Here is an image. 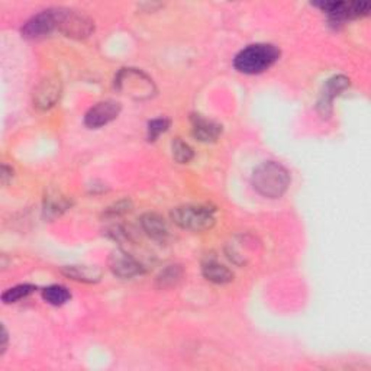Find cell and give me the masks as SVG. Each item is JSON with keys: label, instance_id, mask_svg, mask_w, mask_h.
<instances>
[{"label": "cell", "instance_id": "cell-18", "mask_svg": "<svg viewBox=\"0 0 371 371\" xmlns=\"http://www.w3.org/2000/svg\"><path fill=\"white\" fill-rule=\"evenodd\" d=\"M35 290H36V287L32 284H19L16 287L6 290L2 294V301H4V303H15L23 298H28V296L32 294Z\"/></svg>", "mask_w": 371, "mask_h": 371}, {"label": "cell", "instance_id": "cell-15", "mask_svg": "<svg viewBox=\"0 0 371 371\" xmlns=\"http://www.w3.org/2000/svg\"><path fill=\"white\" fill-rule=\"evenodd\" d=\"M63 273L77 281H85V283H96L100 280L102 273L96 267H87V266H71V267H64Z\"/></svg>", "mask_w": 371, "mask_h": 371}, {"label": "cell", "instance_id": "cell-12", "mask_svg": "<svg viewBox=\"0 0 371 371\" xmlns=\"http://www.w3.org/2000/svg\"><path fill=\"white\" fill-rule=\"evenodd\" d=\"M141 227L148 237L157 242H166L170 235L164 219L157 213H145L141 217Z\"/></svg>", "mask_w": 371, "mask_h": 371}, {"label": "cell", "instance_id": "cell-16", "mask_svg": "<svg viewBox=\"0 0 371 371\" xmlns=\"http://www.w3.org/2000/svg\"><path fill=\"white\" fill-rule=\"evenodd\" d=\"M43 298H44L45 302H48L53 306H61V305H64V303H67L70 301L71 294L67 290V287L54 284V286L45 287L43 290Z\"/></svg>", "mask_w": 371, "mask_h": 371}, {"label": "cell", "instance_id": "cell-13", "mask_svg": "<svg viewBox=\"0 0 371 371\" xmlns=\"http://www.w3.org/2000/svg\"><path fill=\"white\" fill-rule=\"evenodd\" d=\"M192 132L200 142H213L222 134V127L200 115H192Z\"/></svg>", "mask_w": 371, "mask_h": 371}, {"label": "cell", "instance_id": "cell-11", "mask_svg": "<svg viewBox=\"0 0 371 371\" xmlns=\"http://www.w3.org/2000/svg\"><path fill=\"white\" fill-rule=\"evenodd\" d=\"M61 95V83L57 77H48L35 89L33 103L40 109L53 107Z\"/></svg>", "mask_w": 371, "mask_h": 371}, {"label": "cell", "instance_id": "cell-21", "mask_svg": "<svg viewBox=\"0 0 371 371\" xmlns=\"http://www.w3.org/2000/svg\"><path fill=\"white\" fill-rule=\"evenodd\" d=\"M68 206V203L63 199V198H47L45 200V213L50 215L53 213V216L60 215L63 210H65V208Z\"/></svg>", "mask_w": 371, "mask_h": 371}, {"label": "cell", "instance_id": "cell-17", "mask_svg": "<svg viewBox=\"0 0 371 371\" xmlns=\"http://www.w3.org/2000/svg\"><path fill=\"white\" fill-rule=\"evenodd\" d=\"M171 150H173V158L180 164H188L195 156L193 148L188 142H184L180 138H176L173 141Z\"/></svg>", "mask_w": 371, "mask_h": 371}, {"label": "cell", "instance_id": "cell-4", "mask_svg": "<svg viewBox=\"0 0 371 371\" xmlns=\"http://www.w3.org/2000/svg\"><path fill=\"white\" fill-rule=\"evenodd\" d=\"M115 87L134 100L150 99L156 93L153 80L136 68H122L115 79Z\"/></svg>", "mask_w": 371, "mask_h": 371}, {"label": "cell", "instance_id": "cell-2", "mask_svg": "<svg viewBox=\"0 0 371 371\" xmlns=\"http://www.w3.org/2000/svg\"><path fill=\"white\" fill-rule=\"evenodd\" d=\"M280 57V50L271 44H255L244 48L234 60V65L244 74H259L269 70Z\"/></svg>", "mask_w": 371, "mask_h": 371}, {"label": "cell", "instance_id": "cell-6", "mask_svg": "<svg viewBox=\"0 0 371 371\" xmlns=\"http://www.w3.org/2000/svg\"><path fill=\"white\" fill-rule=\"evenodd\" d=\"M315 6L321 8L329 15L330 22L341 23L348 19H357L368 15L370 6L367 4H358V2H323V4H315Z\"/></svg>", "mask_w": 371, "mask_h": 371}, {"label": "cell", "instance_id": "cell-10", "mask_svg": "<svg viewBox=\"0 0 371 371\" xmlns=\"http://www.w3.org/2000/svg\"><path fill=\"white\" fill-rule=\"evenodd\" d=\"M109 269L121 279H131L144 273L142 266L125 251H115L109 257Z\"/></svg>", "mask_w": 371, "mask_h": 371}, {"label": "cell", "instance_id": "cell-7", "mask_svg": "<svg viewBox=\"0 0 371 371\" xmlns=\"http://www.w3.org/2000/svg\"><path fill=\"white\" fill-rule=\"evenodd\" d=\"M54 29H57L55 9H48L31 18L22 28V35L25 38L33 40L51 33Z\"/></svg>", "mask_w": 371, "mask_h": 371}, {"label": "cell", "instance_id": "cell-14", "mask_svg": "<svg viewBox=\"0 0 371 371\" xmlns=\"http://www.w3.org/2000/svg\"><path fill=\"white\" fill-rule=\"evenodd\" d=\"M202 270H203V276L209 281L216 284H227L234 280V273L228 267L215 262V259H209V262H206Z\"/></svg>", "mask_w": 371, "mask_h": 371}, {"label": "cell", "instance_id": "cell-9", "mask_svg": "<svg viewBox=\"0 0 371 371\" xmlns=\"http://www.w3.org/2000/svg\"><path fill=\"white\" fill-rule=\"evenodd\" d=\"M119 114H121V104L118 102L114 100L100 102L86 114L85 124L89 128H100L117 119Z\"/></svg>", "mask_w": 371, "mask_h": 371}, {"label": "cell", "instance_id": "cell-23", "mask_svg": "<svg viewBox=\"0 0 371 371\" xmlns=\"http://www.w3.org/2000/svg\"><path fill=\"white\" fill-rule=\"evenodd\" d=\"M12 176H14V170L9 168L6 164H4L2 166V184L6 186L9 183V180L12 178Z\"/></svg>", "mask_w": 371, "mask_h": 371}, {"label": "cell", "instance_id": "cell-20", "mask_svg": "<svg viewBox=\"0 0 371 371\" xmlns=\"http://www.w3.org/2000/svg\"><path fill=\"white\" fill-rule=\"evenodd\" d=\"M170 127V121L166 118H158L148 124V141H156L161 134H164Z\"/></svg>", "mask_w": 371, "mask_h": 371}, {"label": "cell", "instance_id": "cell-8", "mask_svg": "<svg viewBox=\"0 0 371 371\" xmlns=\"http://www.w3.org/2000/svg\"><path fill=\"white\" fill-rule=\"evenodd\" d=\"M348 87H350V79H347L345 76H335L325 83L319 102H318V110L323 118L330 117L333 99L340 96Z\"/></svg>", "mask_w": 371, "mask_h": 371}, {"label": "cell", "instance_id": "cell-1", "mask_svg": "<svg viewBox=\"0 0 371 371\" xmlns=\"http://www.w3.org/2000/svg\"><path fill=\"white\" fill-rule=\"evenodd\" d=\"M252 186L264 198L279 199L289 189L290 174L281 164L276 161H267L254 170Z\"/></svg>", "mask_w": 371, "mask_h": 371}, {"label": "cell", "instance_id": "cell-5", "mask_svg": "<svg viewBox=\"0 0 371 371\" xmlns=\"http://www.w3.org/2000/svg\"><path fill=\"white\" fill-rule=\"evenodd\" d=\"M55 19H57V29L71 38H86L93 31L95 23L93 21L79 11L71 9H55Z\"/></svg>", "mask_w": 371, "mask_h": 371}, {"label": "cell", "instance_id": "cell-19", "mask_svg": "<svg viewBox=\"0 0 371 371\" xmlns=\"http://www.w3.org/2000/svg\"><path fill=\"white\" fill-rule=\"evenodd\" d=\"M181 276H183L181 269H178L177 266H171L170 269H167L166 271H163L161 276L158 277L160 287H171V286H176V284L180 281Z\"/></svg>", "mask_w": 371, "mask_h": 371}, {"label": "cell", "instance_id": "cell-3", "mask_svg": "<svg viewBox=\"0 0 371 371\" xmlns=\"http://www.w3.org/2000/svg\"><path fill=\"white\" fill-rule=\"evenodd\" d=\"M171 219L183 230L203 232L215 225V209L203 205L178 206L173 209Z\"/></svg>", "mask_w": 371, "mask_h": 371}, {"label": "cell", "instance_id": "cell-22", "mask_svg": "<svg viewBox=\"0 0 371 371\" xmlns=\"http://www.w3.org/2000/svg\"><path fill=\"white\" fill-rule=\"evenodd\" d=\"M8 341H9L8 330H6L5 325H2V337H0V355L5 354V351L8 348Z\"/></svg>", "mask_w": 371, "mask_h": 371}]
</instances>
